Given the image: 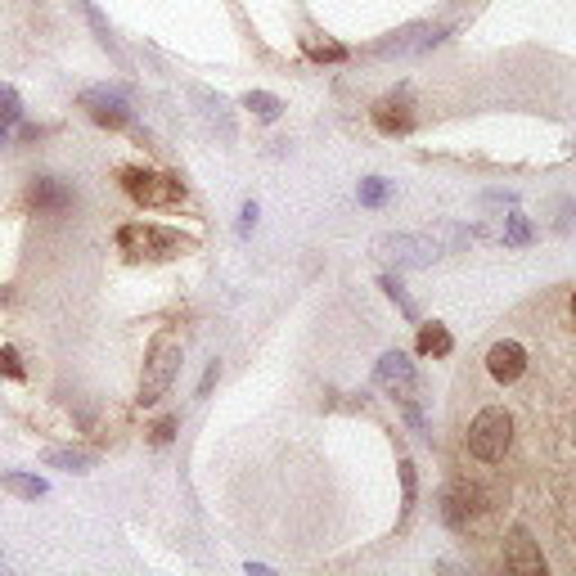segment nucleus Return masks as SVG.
I'll return each mask as SVG.
<instances>
[{"label":"nucleus","mask_w":576,"mask_h":576,"mask_svg":"<svg viewBox=\"0 0 576 576\" xmlns=\"http://www.w3.org/2000/svg\"><path fill=\"white\" fill-rule=\"evenodd\" d=\"M117 248H122L131 261H167V257L194 252V234H180V230L149 225V221H131L117 230Z\"/></svg>","instance_id":"1"},{"label":"nucleus","mask_w":576,"mask_h":576,"mask_svg":"<svg viewBox=\"0 0 576 576\" xmlns=\"http://www.w3.org/2000/svg\"><path fill=\"white\" fill-rule=\"evenodd\" d=\"M468 455L477 459V464H504V455H509L513 446V419L504 405H486V410L473 414V423H468Z\"/></svg>","instance_id":"2"},{"label":"nucleus","mask_w":576,"mask_h":576,"mask_svg":"<svg viewBox=\"0 0 576 576\" xmlns=\"http://www.w3.org/2000/svg\"><path fill=\"white\" fill-rule=\"evenodd\" d=\"M126 198L140 207H185L189 189L180 176H167V171H153V167H122L117 171Z\"/></svg>","instance_id":"3"},{"label":"nucleus","mask_w":576,"mask_h":576,"mask_svg":"<svg viewBox=\"0 0 576 576\" xmlns=\"http://www.w3.org/2000/svg\"><path fill=\"white\" fill-rule=\"evenodd\" d=\"M180 374V338L176 333H158L149 342V356H144V374H140V405H158L162 392L171 387V378Z\"/></svg>","instance_id":"4"},{"label":"nucleus","mask_w":576,"mask_h":576,"mask_svg":"<svg viewBox=\"0 0 576 576\" xmlns=\"http://www.w3.org/2000/svg\"><path fill=\"white\" fill-rule=\"evenodd\" d=\"M374 257L392 261L396 270H414V266H432L441 257V248L428 234H383V239H374Z\"/></svg>","instance_id":"5"},{"label":"nucleus","mask_w":576,"mask_h":576,"mask_svg":"<svg viewBox=\"0 0 576 576\" xmlns=\"http://www.w3.org/2000/svg\"><path fill=\"white\" fill-rule=\"evenodd\" d=\"M77 104L86 108V117L95 126H108V131H122V126H131V104H126V95L117 86H86Z\"/></svg>","instance_id":"6"},{"label":"nucleus","mask_w":576,"mask_h":576,"mask_svg":"<svg viewBox=\"0 0 576 576\" xmlns=\"http://www.w3.org/2000/svg\"><path fill=\"white\" fill-rule=\"evenodd\" d=\"M374 383L383 387L387 396H396V401H414V392H419V374H414V360L405 356V351H383L374 365Z\"/></svg>","instance_id":"7"},{"label":"nucleus","mask_w":576,"mask_h":576,"mask_svg":"<svg viewBox=\"0 0 576 576\" xmlns=\"http://www.w3.org/2000/svg\"><path fill=\"white\" fill-rule=\"evenodd\" d=\"M369 117H374V126L383 135H405V131H414V99H410V90H392V95H383L374 108H369Z\"/></svg>","instance_id":"8"},{"label":"nucleus","mask_w":576,"mask_h":576,"mask_svg":"<svg viewBox=\"0 0 576 576\" xmlns=\"http://www.w3.org/2000/svg\"><path fill=\"white\" fill-rule=\"evenodd\" d=\"M486 374L495 378V383H518L522 374H527V347H522L518 338H500L491 342V351H486Z\"/></svg>","instance_id":"9"},{"label":"nucleus","mask_w":576,"mask_h":576,"mask_svg":"<svg viewBox=\"0 0 576 576\" xmlns=\"http://www.w3.org/2000/svg\"><path fill=\"white\" fill-rule=\"evenodd\" d=\"M504 567H509V572H522V576L545 572V558H540V545L531 540V531H527V527H513L509 536H504Z\"/></svg>","instance_id":"10"},{"label":"nucleus","mask_w":576,"mask_h":576,"mask_svg":"<svg viewBox=\"0 0 576 576\" xmlns=\"http://www.w3.org/2000/svg\"><path fill=\"white\" fill-rule=\"evenodd\" d=\"M45 468H63V473H90V468L99 464L95 450H81V446H54L41 455Z\"/></svg>","instance_id":"11"},{"label":"nucleus","mask_w":576,"mask_h":576,"mask_svg":"<svg viewBox=\"0 0 576 576\" xmlns=\"http://www.w3.org/2000/svg\"><path fill=\"white\" fill-rule=\"evenodd\" d=\"M194 99L203 104V117L221 131V140H234V117H230V108H225V99L221 95H212V90H203V86H194Z\"/></svg>","instance_id":"12"},{"label":"nucleus","mask_w":576,"mask_h":576,"mask_svg":"<svg viewBox=\"0 0 576 576\" xmlns=\"http://www.w3.org/2000/svg\"><path fill=\"white\" fill-rule=\"evenodd\" d=\"M0 491L18 495V500H41L50 486H45V477H36V473H18V468H9V473L0 477Z\"/></svg>","instance_id":"13"},{"label":"nucleus","mask_w":576,"mask_h":576,"mask_svg":"<svg viewBox=\"0 0 576 576\" xmlns=\"http://www.w3.org/2000/svg\"><path fill=\"white\" fill-rule=\"evenodd\" d=\"M450 347H455V338H450L446 324H419V356H450Z\"/></svg>","instance_id":"14"},{"label":"nucleus","mask_w":576,"mask_h":576,"mask_svg":"<svg viewBox=\"0 0 576 576\" xmlns=\"http://www.w3.org/2000/svg\"><path fill=\"white\" fill-rule=\"evenodd\" d=\"M32 203H36V212H59V207L72 203V189L59 185V180H36Z\"/></svg>","instance_id":"15"},{"label":"nucleus","mask_w":576,"mask_h":576,"mask_svg":"<svg viewBox=\"0 0 576 576\" xmlns=\"http://www.w3.org/2000/svg\"><path fill=\"white\" fill-rule=\"evenodd\" d=\"M243 108H248L257 122H275V117L284 113V99L270 95V90H248V95H243Z\"/></svg>","instance_id":"16"},{"label":"nucleus","mask_w":576,"mask_h":576,"mask_svg":"<svg viewBox=\"0 0 576 576\" xmlns=\"http://www.w3.org/2000/svg\"><path fill=\"white\" fill-rule=\"evenodd\" d=\"M396 473H401V527H405V522H410V513H414V500H419V477H414L410 459H401V464H396Z\"/></svg>","instance_id":"17"},{"label":"nucleus","mask_w":576,"mask_h":576,"mask_svg":"<svg viewBox=\"0 0 576 576\" xmlns=\"http://www.w3.org/2000/svg\"><path fill=\"white\" fill-rule=\"evenodd\" d=\"M77 5H81V14H86V23H90V27H95L99 45H104V50H108V54H113V59H117V63H126V59H122V50H117V41H113V32H108L104 14H99V9H95V5H90V0H77Z\"/></svg>","instance_id":"18"},{"label":"nucleus","mask_w":576,"mask_h":576,"mask_svg":"<svg viewBox=\"0 0 576 576\" xmlns=\"http://www.w3.org/2000/svg\"><path fill=\"white\" fill-rule=\"evenodd\" d=\"M378 288H383V293L392 297L396 306H401V315H405V320H419V306L410 302V293H405V284H401V279H396V275H383V279H378Z\"/></svg>","instance_id":"19"},{"label":"nucleus","mask_w":576,"mask_h":576,"mask_svg":"<svg viewBox=\"0 0 576 576\" xmlns=\"http://www.w3.org/2000/svg\"><path fill=\"white\" fill-rule=\"evenodd\" d=\"M504 243L509 248H522V243H531V221L522 212H509L504 216Z\"/></svg>","instance_id":"20"},{"label":"nucleus","mask_w":576,"mask_h":576,"mask_svg":"<svg viewBox=\"0 0 576 576\" xmlns=\"http://www.w3.org/2000/svg\"><path fill=\"white\" fill-rule=\"evenodd\" d=\"M387 194H392V185H387L383 176L360 180V203H365V207H383V203H387Z\"/></svg>","instance_id":"21"},{"label":"nucleus","mask_w":576,"mask_h":576,"mask_svg":"<svg viewBox=\"0 0 576 576\" xmlns=\"http://www.w3.org/2000/svg\"><path fill=\"white\" fill-rule=\"evenodd\" d=\"M302 50L311 54V59H329V63H342V59H347V50H342V45H333V41H311V36L302 41Z\"/></svg>","instance_id":"22"},{"label":"nucleus","mask_w":576,"mask_h":576,"mask_svg":"<svg viewBox=\"0 0 576 576\" xmlns=\"http://www.w3.org/2000/svg\"><path fill=\"white\" fill-rule=\"evenodd\" d=\"M0 374H5V378H23V360H18L14 347H0Z\"/></svg>","instance_id":"23"},{"label":"nucleus","mask_w":576,"mask_h":576,"mask_svg":"<svg viewBox=\"0 0 576 576\" xmlns=\"http://www.w3.org/2000/svg\"><path fill=\"white\" fill-rule=\"evenodd\" d=\"M0 113H23V99H18V90L5 86V81H0Z\"/></svg>","instance_id":"24"},{"label":"nucleus","mask_w":576,"mask_h":576,"mask_svg":"<svg viewBox=\"0 0 576 576\" xmlns=\"http://www.w3.org/2000/svg\"><path fill=\"white\" fill-rule=\"evenodd\" d=\"M171 432H176V419H158L153 423V446H167Z\"/></svg>","instance_id":"25"},{"label":"nucleus","mask_w":576,"mask_h":576,"mask_svg":"<svg viewBox=\"0 0 576 576\" xmlns=\"http://www.w3.org/2000/svg\"><path fill=\"white\" fill-rule=\"evenodd\" d=\"M252 225H257V203H243L239 207V234H248Z\"/></svg>","instance_id":"26"},{"label":"nucleus","mask_w":576,"mask_h":576,"mask_svg":"<svg viewBox=\"0 0 576 576\" xmlns=\"http://www.w3.org/2000/svg\"><path fill=\"white\" fill-rule=\"evenodd\" d=\"M486 203H495V207H513L518 198H513L509 189H491V194H486Z\"/></svg>","instance_id":"27"},{"label":"nucleus","mask_w":576,"mask_h":576,"mask_svg":"<svg viewBox=\"0 0 576 576\" xmlns=\"http://www.w3.org/2000/svg\"><path fill=\"white\" fill-rule=\"evenodd\" d=\"M216 374H221V365H216V360H212V365H207V374H203V383H198V396H207V392H212Z\"/></svg>","instance_id":"28"},{"label":"nucleus","mask_w":576,"mask_h":576,"mask_svg":"<svg viewBox=\"0 0 576 576\" xmlns=\"http://www.w3.org/2000/svg\"><path fill=\"white\" fill-rule=\"evenodd\" d=\"M18 117H23V113H0V144H5L9 126H14V122H18Z\"/></svg>","instance_id":"29"},{"label":"nucleus","mask_w":576,"mask_h":576,"mask_svg":"<svg viewBox=\"0 0 576 576\" xmlns=\"http://www.w3.org/2000/svg\"><path fill=\"white\" fill-rule=\"evenodd\" d=\"M572 320H576V293H572Z\"/></svg>","instance_id":"30"}]
</instances>
